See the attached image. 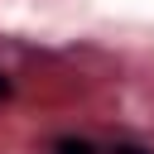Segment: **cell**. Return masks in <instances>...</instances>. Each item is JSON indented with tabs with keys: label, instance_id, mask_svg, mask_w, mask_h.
<instances>
[{
	"label": "cell",
	"instance_id": "6da1fadb",
	"mask_svg": "<svg viewBox=\"0 0 154 154\" xmlns=\"http://www.w3.org/2000/svg\"><path fill=\"white\" fill-rule=\"evenodd\" d=\"M48 154H106V149L96 140H87V135H58L48 144Z\"/></svg>",
	"mask_w": 154,
	"mask_h": 154
},
{
	"label": "cell",
	"instance_id": "7a4b0ae2",
	"mask_svg": "<svg viewBox=\"0 0 154 154\" xmlns=\"http://www.w3.org/2000/svg\"><path fill=\"white\" fill-rule=\"evenodd\" d=\"M106 154H154V149H149V144H140V140H116Z\"/></svg>",
	"mask_w": 154,
	"mask_h": 154
},
{
	"label": "cell",
	"instance_id": "3957f363",
	"mask_svg": "<svg viewBox=\"0 0 154 154\" xmlns=\"http://www.w3.org/2000/svg\"><path fill=\"white\" fill-rule=\"evenodd\" d=\"M10 96H14V82H10V72L0 67V101H10Z\"/></svg>",
	"mask_w": 154,
	"mask_h": 154
}]
</instances>
